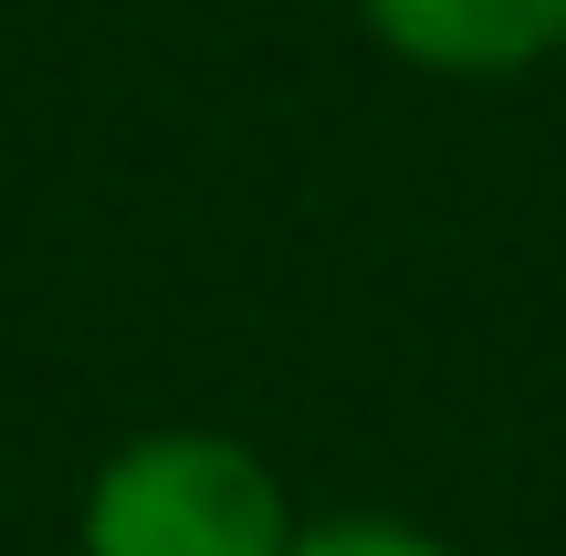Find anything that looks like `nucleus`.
Listing matches in <instances>:
<instances>
[{"label": "nucleus", "mask_w": 566, "mask_h": 556, "mask_svg": "<svg viewBox=\"0 0 566 556\" xmlns=\"http://www.w3.org/2000/svg\"><path fill=\"white\" fill-rule=\"evenodd\" d=\"M84 556H294L304 515L242 431H137L95 462L74 515Z\"/></svg>", "instance_id": "nucleus-1"}, {"label": "nucleus", "mask_w": 566, "mask_h": 556, "mask_svg": "<svg viewBox=\"0 0 566 556\" xmlns=\"http://www.w3.org/2000/svg\"><path fill=\"white\" fill-rule=\"evenodd\" d=\"M357 21L399 63L451 74V84L535 74V63L566 53V0H357Z\"/></svg>", "instance_id": "nucleus-2"}, {"label": "nucleus", "mask_w": 566, "mask_h": 556, "mask_svg": "<svg viewBox=\"0 0 566 556\" xmlns=\"http://www.w3.org/2000/svg\"><path fill=\"white\" fill-rule=\"evenodd\" d=\"M294 556H462V546H441L409 515H325V525H304Z\"/></svg>", "instance_id": "nucleus-3"}]
</instances>
